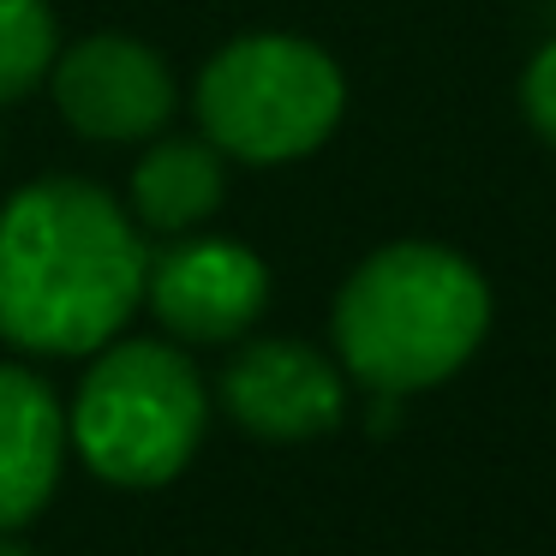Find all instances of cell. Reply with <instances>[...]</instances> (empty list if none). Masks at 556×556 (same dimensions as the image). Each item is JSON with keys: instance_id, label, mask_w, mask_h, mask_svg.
I'll return each mask as SVG.
<instances>
[{"instance_id": "6da1fadb", "label": "cell", "mask_w": 556, "mask_h": 556, "mask_svg": "<svg viewBox=\"0 0 556 556\" xmlns=\"http://www.w3.org/2000/svg\"><path fill=\"white\" fill-rule=\"evenodd\" d=\"M144 240L90 180H37L0 204V341L97 353L144 300Z\"/></svg>"}, {"instance_id": "7a4b0ae2", "label": "cell", "mask_w": 556, "mask_h": 556, "mask_svg": "<svg viewBox=\"0 0 556 556\" xmlns=\"http://www.w3.org/2000/svg\"><path fill=\"white\" fill-rule=\"evenodd\" d=\"M491 329V288L460 252L395 240L348 276L336 300L341 365L365 389L413 395L472 359Z\"/></svg>"}, {"instance_id": "3957f363", "label": "cell", "mask_w": 556, "mask_h": 556, "mask_svg": "<svg viewBox=\"0 0 556 556\" xmlns=\"http://www.w3.org/2000/svg\"><path fill=\"white\" fill-rule=\"evenodd\" d=\"M204 377L180 348L162 341H102V359L78 383L66 437L85 467L126 491L168 484L204 437Z\"/></svg>"}, {"instance_id": "277c9868", "label": "cell", "mask_w": 556, "mask_h": 556, "mask_svg": "<svg viewBox=\"0 0 556 556\" xmlns=\"http://www.w3.org/2000/svg\"><path fill=\"white\" fill-rule=\"evenodd\" d=\"M348 109L341 66L305 37H240L198 78V121L222 156L276 162L312 156Z\"/></svg>"}, {"instance_id": "5b68a950", "label": "cell", "mask_w": 556, "mask_h": 556, "mask_svg": "<svg viewBox=\"0 0 556 556\" xmlns=\"http://www.w3.org/2000/svg\"><path fill=\"white\" fill-rule=\"evenodd\" d=\"M144 300L180 341H233L269 300V269L240 240H180L144 264Z\"/></svg>"}, {"instance_id": "8992f818", "label": "cell", "mask_w": 556, "mask_h": 556, "mask_svg": "<svg viewBox=\"0 0 556 556\" xmlns=\"http://www.w3.org/2000/svg\"><path fill=\"white\" fill-rule=\"evenodd\" d=\"M54 109L73 132L126 144L150 138L174 114V78L156 49L132 37H85L78 49L54 54Z\"/></svg>"}, {"instance_id": "52a82bcc", "label": "cell", "mask_w": 556, "mask_h": 556, "mask_svg": "<svg viewBox=\"0 0 556 556\" xmlns=\"http://www.w3.org/2000/svg\"><path fill=\"white\" fill-rule=\"evenodd\" d=\"M222 401L264 443H312L341 425L348 383L305 341H252L222 371Z\"/></svg>"}, {"instance_id": "ba28073f", "label": "cell", "mask_w": 556, "mask_h": 556, "mask_svg": "<svg viewBox=\"0 0 556 556\" xmlns=\"http://www.w3.org/2000/svg\"><path fill=\"white\" fill-rule=\"evenodd\" d=\"M66 460V413L25 365H0V532L25 527L49 503Z\"/></svg>"}, {"instance_id": "9c48e42d", "label": "cell", "mask_w": 556, "mask_h": 556, "mask_svg": "<svg viewBox=\"0 0 556 556\" xmlns=\"http://www.w3.org/2000/svg\"><path fill=\"white\" fill-rule=\"evenodd\" d=\"M222 204V150L198 138H162L132 168V210L156 233H186Z\"/></svg>"}, {"instance_id": "30bf717a", "label": "cell", "mask_w": 556, "mask_h": 556, "mask_svg": "<svg viewBox=\"0 0 556 556\" xmlns=\"http://www.w3.org/2000/svg\"><path fill=\"white\" fill-rule=\"evenodd\" d=\"M54 13L49 0H0V102H18L54 66Z\"/></svg>"}, {"instance_id": "8fae6325", "label": "cell", "mask_w": 556, "mask_h": 556, "mask_svg": "<svg viewBox=\"0 0 556 556\" xmlns=\"http://www.w3.org/2000/svg\"><path fill=\"white\" fill-rule=\"evenodd\" d=\"M520 109H527L532 132L556 144V37L527 61V78H520Z\"/></svg>"}, {"instance_id": "7c38bea8", "label": "cell", "mask_w": 556, "mask_h": 556, "mask_svg": "<svg viewBox=\"0 0 556 556\" xmlns=\"http://www.w3.org/2000/svg\"><path fill=\"white\" fill-rule=\"evenodd\" d=\"M0 556H37V551H30V544H18V539H7V532H0Z\"/></svg>"}]
</instances>
